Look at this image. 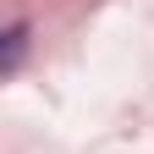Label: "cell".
Returning <instances> with one entry per match:
<instances>
[{
	"label": "cell",
	"instance_id": "cell-1",
	"mask_svg": "<svg viewBox=\"0 0 154 154\" xmlns=\"http://www.w3.org/2000/svg\"><path fill=\"white\" fill-rule=\"evenodd\" d=\"M22 44H28V28L17 22V28L6 33V61H0V72H17V61H22Z\"/></svg>",
	"mask_w": 154,
	"mask_h": 154
}]
</instances>
